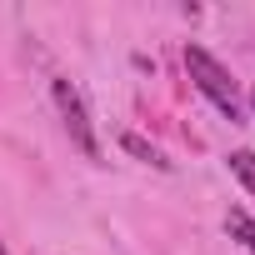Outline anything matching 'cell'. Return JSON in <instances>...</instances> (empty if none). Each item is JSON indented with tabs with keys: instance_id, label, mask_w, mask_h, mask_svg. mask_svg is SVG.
I'll list each match as a JSON object with an SVG mask.
<instances>
[{
	"instance_id": "obj_1",
	"label": "cell",
	"mask_w": 255,
	"mask_h": 255,
	"mask_svg": "<svg viewBox=\"0 0 255 255\" xmlns=\"http://www.w3.org/2000/svg\"><path fill=\"white\" fill-rule=\"evenodd\" d=\"M180 60H185V75H190V85L230 120V125H240L245 120V95H240V85H235V75L205 50V45H185L180 50Z\"/></svg>"
},
{
	"instance_id": "obj_2",
	"label": "cell",
	"mask_w": 255,
	"mask_h": 255,
	"mask_svg": "<svg viewBox=\"0 0 255 255\" xmlns=\"http://www.w3.org/2000/svg\"><path fill=\"white\" fill-rule=\"evenodd\" d=\"M50 100H55V115H60V125H65L70 145H75V150H80L85 160H100V140H95V120H90V105H85L80 85H70L65 75H55V80H50Z\"/></svg>"
},
{
	"instance_id": "obj_3",
	"label": "cell",
	"mask_w": 255,
	"mask_h": 255,
	"mask_svg": "<svg viewBox=\"0 0 255 255\" xmlns=\"http://www.w3.org/2000/svg\"><path fill=\"white\" fill-rule=\"evenodd\" d=\"M120 145L130 150L135 160H145V165H155V170H170V160H165V150H160V145H150V140H145V135H135V130H125V135H120Z\"/></svg>"
},
{
	"instance_id": "obj_4",
	"label": "cell",
	"mask_w": 255,
	"mask_h": 255,
	"mask_svg": "<svg viewBox=\"0 0 255 255\" xmlns=\"http://www.w3.org/2000/svg\"><path fill=\"white\" fill-rule=\"evenodd\" d=\"M225 235H230V240H240V245L255 255V215H250V210H240V205H235V210H225Z\"/></svg>"
},
{
	"instance_id": "obj_7",
	"label": "cell",
	"mask_w": 255,
	"mask_h": 255,
	"mask_svg": "<svg viewBox=\"0 0 255 255\" xmlns=\"http://www.w3.org/2000/svg\"><path fill=\"white\" fill-rule=\"evenodd\" d=\"M0 255H10V250H5V240H0Z\"/></svg>"
},
{
	"instance_id": "obj_6",
	"label": "cell",
	"mask_w": 255,
	"mask_h": 255,
	"mask_svg": "<svg viewBox=\"0 0 255 255\" xmlns=\"http://www.w3.org/2000/svg\"><path fill=\"white\" fill-rule=\"evenodd\" d=\"M250 115H255V85H250Z\"/></svg>"
},
{
	"instance_id": "obj_5",
	"label": "cell",
	"mask_w": 255,
	"mask_h": 255,
	"mask_svg": "<svg viewBox=\"0 0 255 255\" xmlns=\"http://www.w3.org/2000/svg\"><path fill=\"white\" fill-rule=\"evenodd\" d=\"M225 160H230V175H235V180L245 185V195L255 200V150H230Z\"/></svg>"
}]
</instances>
